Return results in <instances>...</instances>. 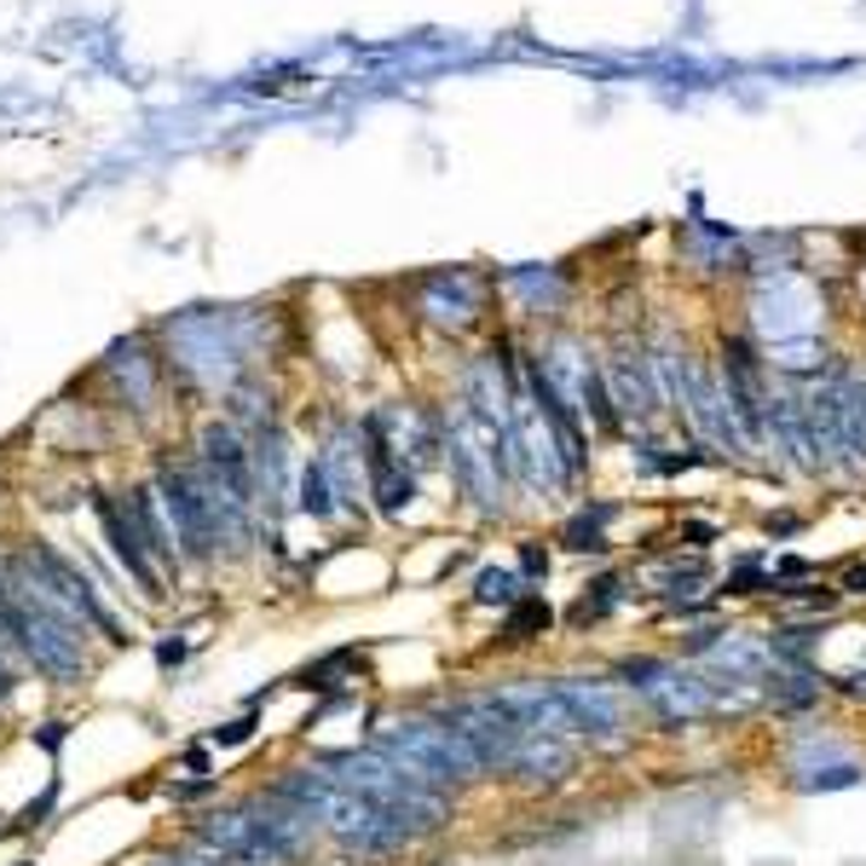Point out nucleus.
Masks as SVG:
<instances>
[{
    "mask_svg": "<svg viewBox=\"0 0 866 866\" xmlns=\"http://www.w3.org/2000/svg\"><path fill=\"white\" fill-rule=\"evenodd\" d=\"M704 578H711V567H704L699 555L693 560H659V567H653V590L659 595H693Z\"/></svg>",
    "mask_w": 866,
    "mask_h": 866,
    "instance_id": "nucleus-8",
    "label": "nucleus"
},
{
    "mask_svg": "<svg viewBox=\"0 0 866 866\" xmlns=\"http://www.w3.org/2000/svg\"><path fill=\"white\" fill-rule=\"evenodd\" d=\"M156 486H163V509H168V526H174V543H179V560H191V567L214 560V549H220V514H214L209 486H197V479L179 474V468H163V474H156Z\"/></svg>",
    "mask_w": 866,
    "mask_h": 866,
    "instance_id": "nucleus-2",
    "label": "nucleus"
},
{
    "mask_svg": "<svg viewBox=\"0 0 866 866\" xmlns=\"http://www.w3.org/2000/svg\"><path fill=\"white\" fill-rule=\"evenodd\" d=\"M300 509L318 514V520H330V514H335V497H330V474H324V462H312V468L300 474Z\"/></svg>",
    "mask_w": 866,
    "mask_h": 866,
    "instance_id": "nucleus-12",
    "label": "nucleus"
},
{
    "mask_svg": "<svg viewBox=\"0 0 866 866\" xmlns=\"http://www.w3.org/2000/svg\"><path fill=\"white\" fill-rule=\"evenodd\" d=\"M567 769H572V739L526 734V745H520V757H514V769H509V774H520V780L543 785V780H560Z\"/></svg>",
    "mask_w": 866,
    "mask_h": 866,
    "instance_id": "nucleus-6",
    "label": "nucleus"
},
{
    "mask_svg": "<svg viewBox=\"0 0 866 866\" xmlns=\"http://www.w3.org/2000/svg\"><path fill=\"white\" fill-rule=\"evenodd\" d=\"M613 607H618V578H595V583H583V595L572 607V624H595V618H607Z\"/></svg>",
    "mask_w": 866,
    "mask_h": 866,
    "instance_id": "nucleus-9",
    "label": "nucleus"
},
{
    "mask_svg": "<svg viewBox=\"0 0 866 866\" xmlns=\"http://www.w3.org/2000/svg\"><path fill=\"white\" fill-rule=\"evenodd\" d=\"M526 595V578H520L514 567H486L474 578V601L479 607H514V601Z\"/></svg>",
    "mask_w": 866,
    "mask_h": 866,
    "instance_id": "nucleus-7",
    "label": "nucleus"
},
{
    "mask_svg": "<svg viewBox=\"0 0 866 866\" xmlns=\"http://www.w3.org/2000/svg\"><path fill=\"white\" fill-rule=\"evenodd\" d=\"M93 514H98V532H105V549H110V560L122 567L139 590H145L151 601H163L168 590H163V572L151 567V555H145V543H139V532H133V520H128V502H116L110 491H98L93 497Z\"/></svg>",
    "mask_w": 866,
    "mask_h": 866,
    "instance_id": "nucleus-4",
    "label": "nucleus"
},
{
    "mask_svg": "<svg viewBox=\"0 0 866 866\" xmlns=\"http://www.w3.org/2000/svg\"><path fill=\"white\" fill-rule=\"evenodd\" d=\"M254 734V704L244 716H232V722H220V728H209V745H244Z\"/></svg>",
    "mask_w": 866,
    "mask_h": 866,
    "instance_id": "nucleus-14",
    "label": "nucleus"
},
{
    "mask_svg": "<svg viewBox=\"0 0 866 866\" xmlns=\"http://www.w3.org/2000/svg\"><path fill=\"white\" fill-rule=\"evenodd\" d=\"M850 583H855V595H866V567H855V572H850Z\"/></svg>",
    "mask_w": 866,
    "mask_h": 866,
    "instance_id": "nucleus-20",
    "label": "nucleus"
},
{
    "mask_svg": "<svg viewBox=\"0 0 866 866\" xmlns=\"http://www.w3.org/2000/svg\"><path fill=\"white\" fill-rule=\"evenodd\" d=\"M549 572V555H543V543H526V555H520V578H537Z\"/></svg>",
    "mask_w": 866,
    "mask_h": 866,
    "instance_id": "nucleus-18",
    "label": "nucleus"
},
{
    "mask_svg": "<svg viewBox=\"0 0 866 866\" xmlns=\"http://www.w3.org/2000/svg\"><path fill=\"white\" fill-rule=\"evenodd\" d=\"M179 762H186L191 774H209V745H186V751H179Z\"/></svg>",
    "mask_w": 866,
    "mask_h": 866,
    "instance_id": "nucleus-19",
    "label": "nucleus"
},
{
    "mask_svg": "<svg viewBox=\"0 0 866 866\" xmlns=\"http://www.w3.org/2000/svg\"><path fill=\"white\" fill-rule=\"evenodd\" d=\"M509 641H532V630H549V601H537V595H520L514 607H509Z\"/></svg>",
    "mask_w": 866,
    "mask_h": 866,
    "instance_id": "nucleus-10",
    "label": "nucleus"
},
{
    "mask_svg": "<svg viewBox=\"0 0 866 866\" xmlns=\"http://www.w3.org/2000/svg\"><path fill=\"white\" fill-rule=\"evenodd\" d=\"M52 809H58V780L47 785V792H41V797H29V803H24V809H17V815H12V826H0V832H7V838H24V832H41V826H47V815H52Z\"/></svg>",
    "mask_w": 866,
    "mask_h": 866,
    "instance_id": "nucleus-11",
    "label": "nucleus"
},
{
    "mask_svg": "<svg viewBox=\"0 0 866 866\" xmlns=\"http://www.w3.org/2000/svg\"><path fill=\"white\" fill-rule=\"evenodd\" d=\"M555 693L567 704L578 739L590 745H624L630 739V711H624V688L601 676H555Z\"/></svg>",
    "mask_w": 866,
    "mask_h": 866,
    "instance_id": "nucleus-3",
    "label": "nucleus"
},
{
    "mask_svg": "<svg viewBox=\"0 0 866 866\" xmlns=\"http://www.w3.org/2000/svg\"><path fill=\"white\" fill-rule=\"evenodd\" d=\"M601 520H607V509H595V520L578 514L572 526L560 532V537H567V549H578V555H601V549H607V537H601Z\"/></svg>",
    "mask_w": 866,
    "mask_h": 866,
    "instance_id": "nucleus-13",
    "label": "nucleus"
},
{
    "mask_svg": "<svg viewBox=\"0 0 866 866\" xmlns=\"http://www.w3.org/2000/svg\"><path fill=\"white\" fill-rule=\"evenodd\" d=\"M376 751L393 757L405 774H416L434 792H451V785H468L486 769L474 762L468 739H462L446 716H399L388 728H376Z\"/></svg>",
    "mask_w": 866,
    "mask_h": 866,
    "instance_id": "nucleus-1",
    "label": "nucleus"
},
{
    "mask_svg": "<svg viewBox=\"0 0 866 866\" xmlns=\"http://www.w3.org/2000/svg\"><path fill=\"white\" fill-rule=\"evenodd\" d=\"M209 792H214V780H209V774H203V780H186V785H168V797H174V803H197V797H209Z\"/></svg>",
    "mask_w": 866,
    "mask_h": 866,
    "instance_id": "nucleus-17",
    "label": "nucleus"
},
{
    "mask_svg": "<svg viewBox=\"0 0 866 866\" xmlns=\"http://www.w3.org/2000/svg\"><path fill=\"white\" fill-rule=\"evenodd\" d=\"M64 739H70V722H41V728L29 734V745H41V751H64Z\"/></svg>",
    "mask_w": 866,
    "mask_h": 866,
    "instance_id": "nucleus-15",
    "label": "nucleus"
},
{
    "mask_svg": "<svg viewBox=\"0 0 866 866\" xmlns=\"http://www.w3.org/2000/svg\"><path fill=\"white\" fill-rule=\"evenodd\" d=\"M179 664H186V641H179V636H163V641H156V671L168 676V671H179Z\"/></svg>",
    "mask_w": 866,
    "mask_h": 866,
    "instance_id": "nucleus-16",
    "label": "nucleus"
},
{
    "mask_svg": "<svg viewBox=\"0 0 866 866\" xmlns=\"http://www.w3.org/2000/svg\"><path fill=\"white\" fill-rule=\"evenodd\" d=\"M128 520H133V532L151 560L179 567V543H174V526H163V514H156V491H128Z\"/></svg>",
    "mask_w": 866,
    "mask_h": 866,
    "instance_id": "nucleus-5",
    "label": "nucleus"
}]
</instances>
